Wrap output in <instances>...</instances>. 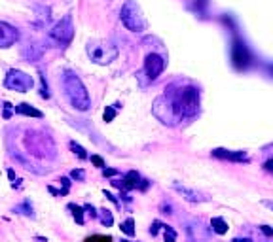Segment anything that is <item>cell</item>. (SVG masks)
<instances>
[{"instance_id":"6da1fadb","label":"cell","mask_w":273,"mask_h":242,"mask_svg":"<svg viewBox=\"0 0 273 242\" xmlns=\"http://www.w3.org/2000/svg\"><path fill=\"white\" fill-rule=\"evenodd\" d=\"M63 86H65V93H67V97H69L72 106H74L76 110L86 112L87 108H89V104H91V100H89V95H87L82 80H80L76 74L67 72V74H65V80H63Z\"/></svg>"},{"instance_id":"7a4b0ae2","label":"cell","mask_w":273,"mask_h":242,"mask_svg":"<svg viewBox=\"0 0 273 242\" xmlns=\"http://www.w3.org/2000/svg\"><path fill=\"white\" fill-rule=\"evenodd\" d=\"M120 19H122L124 27L131 32H143L146 29L143 10L135 0H125V4L122 6V12H120Z\"/></svg>"},{"instance_id":"3957f363","label":"cell","mask_w":273,"mask_h":242,"mask_svg":"<svg viewBox=\"0 0 273 242\" xmlns=\"http://www.w3.org/2000/svg\"><path fill=\"white\" fill-rule=\"evenodd\" d=\"M72 36H74L72 17L71 15H65L59 23H55L51 27V30L46 36V40H48V44H51V47H67L72 42Z\"/></svg>"},{"instance_id":"277c9868","label":"cell","mask_w":273,"mask_h":242,"mask_svg":"<svg viewBox=\"0 0 273 242\" xmlns=\"http://www.w3.org/2000/svg\"><path fill=\"white\" fill-rule=\"evenodd\" d=\"M4 86L14 89V91H19V93H25L32 87V78L21 70H10L4 80Z\"/></svg>"},{"instance_id":"5b68a950","label":"cell","mask_w":273,"mask_h":242,"mask_svg":"<svg viewBox=\"0 0 273 242\" xmlns=\"http://www.w3.org/2000/svg\"><path fill=\"white\" fill-rule=\"evenodd\" d=\"M163 66H165V63H163V59L159 57L158 53H150V55H146L144 70H146V74H148V80H156L159 74L163 72Z\"/></svg>"},{"instance_id":"8992f818","label":"cell","mask_w":273,"mask_h":242,"mask_svg":"<svg viewBox=\"0 0 273 242\" xmlns=\"http://www.w3.org/2000/svg\"><path fill=\"white\" fill-rule=\"evenodd\" d=\"M19 40V30L6 21H0V47H10Z\"/></svg>"},{"instance_id":"52a82bcc","label":"cell","mask_w":273,"mask_h":242,"mask_svg":"<svg viewBox=\"0 0 273 242\" xmlns=\"http://www.w3.org/2000/svg\"><path fill=\"white\" fill-rule=\"evenodd\" d=\"M87 53H89V57L93 59L95 63H99V65H106V63H110V61L116 57V51L106 53L104 47H99V45H95V44H89V45H87Z\"/></svg>"},{"instance_id":"ba28073f","label":"cell","mask_w":273,"mask_h":242,"mask_svg":"<svg viewBox=\"0 0 273 242\" xmlns=\"http://www.w3.org/2000/svg\"><path fill=\"white\" fill-rule=\"evenodd\" d=\"M233 61H235L237 68H245L247 63H248V53H247L245 45L239 40H235V45H233Z\"/></svg>"},{"instance_id":"9c48e42d","label":"cell","mask_w":273,"mask_h":242,"mask_svg":"<svg viewBox=\"0 0 273 242\" xmlns=\"http://www.w3.org/2000/svg\"><path fill=\"white\" fill-rule=\"evenodd\" d=\"M216 157H224V159H233V161H247V157H245V154H230V152H226V150H215L213 152Z\"/></svg>"},{"instance_id":"30bf717a","label":"cell","mask_w":273,"mask_h":242,"mask_svg":"<svg viewBox=\"0 0 273 242\" xmlns=\"http://www.w3.org/2000/svg\"><path fill=\"white\" fill-rule=\"evenodd\" d=\"M15 112H17V114L32 115V117H42V112H38V110L30 108L29 104H19V106H15Z\"/></svg>"},{"instance_id":"8fae6325","label":"cell","mask_w":273,"mask_h":242,"mask_svg":"<svg viewBox=\"0 0 273 242\" xmlns=\"http://www.w3.org/2000/svg\"><path fill=\"white\" fill-rule=\"evenodd\" d=\"M213 229H215L218 235H224V233L228 231V223H226L222 218H215V220H213Z\"/></svg>"},{"instance_id":"7c38bea8","label":"cell","mask_w":273,"mask_h":242,"mask_svg":"<svg viewBox=\"0 0 273 242\" xmlns=\"http://www.w3.org/2000/svg\"><path fill=\"white\" fill-rule=\"evenodd\" d=\"M137 184H139V174L131 171L129 174L125 176V184H124V187H135Z\"/></svg>"},{"instance_id":"4fadbf2b","label":"cell","mask_w":273,"mask_h":242,"mask_svg":"<svg viewBox=\"0 0 273 242\" xmlns=\"http://www.w3.org/2000/svg\"><path fill=\"white\" fill-rule=\"evenodd\" d=\"M174 187H176L180 193H184L188 200H201V197H199V195H196L194 191H190V189H186V187H180V185H174Z\"/></svg>"},{"instance_id":"5bb4252c","label":"cell","mask_w":273,"mask_h":242,"mask_svg":"<svg viewBox=\"0 0 273 242\" xmlns=\"http://www.w3.org/2000/svg\"><path fill=\"white\" fill-rule=\"evenodd\" d=\"M71 148L74 150V154H78V157H82V159H86V150L82 148V146H78L76 142H71Z\"/></svg>"},{"instance_id":"9a60e30c","label":"cell","mask_w":273,"mask_h":242,"mask_svg":"<svg viewBox=\"0 0 273 242\" xmlns=\"http://www.w3.org/2000/svg\"><path fill=\"white\" fill-rule=\"evenodd\" d=\"M86 242H112L110 237H99V235H95V237H89Z\"/></svg>"},{"instance_id":"2e32d148","label":"cell","mask_w":273,"mask_h":242,"mask_svg":"<svg viewBox=\"0 0 273 242\" xmlns=\"http://www.w3.org/2000/svg\"><path fill=\"white\" fill-rule=\"evenodd\" d=\"M124 231H125L127 235H133V220H127V221L124 223Z\"/></svg>"},{"instance_id":"e0dca14e","label":"cell","mask_w":273,"mask_h":242,"mask_svg":"<svg viewBox=\"0 0 273 242\" xmlns=\"http://www.w3.org/2000/svg\"><path fill=\"white\" fill-rule=\"evenodd\" d=\"M112 117H114V110H112V108H108V110L104 112V119H106V121H110Z\"/></svg>"},{"instance_id":"ac0fdd59","label":"cell","mask_w":273,"mask_h":242,"mask_svg":"<svg viewBox=\"0 0 273 242\" xmlns=\"http://www.w3.org/2000/svg\"><path fill=\"white\" fill-rule=\"evenodd\" d=\"M91 161H93V163H95L97 167H104V163H102V159H101V157L93 155V157H91Z\"/></svg>"},{"instance_id":"d6986e66","label":"cell","mask_w":273,"mask_h":242,"mask_svg":"<svg viewBox=\"0 0 273 242\" xmlns=\"http://www.w3.org/2000/svg\"><path fill=\"white\" fill-rule=\"evenodd\" d=\"M72 176H74V178H84V172H82V171H74V172H72Z\"/></svg>"},{"instance_id":"ffe728a7","label":"cell","mask_w":273,"mask_h":242,"mask_svg":"<svg viewBox=\"0 0 273 242\" xmlns=\"http://www.w3.org/2000/svg\"><path fill=\"white\" fill-rule=\"evenodd\" d=\"M262 204H264V206H268V208H272V210H273V200H262Z\"/></svg>"},{"instance_id":"44dd1931","label":"cell","mask_w":273,"mask_h":242,"mask_svg":"<svg viewBox=\"0 0 273 242\" xmlns=\"http://www.w3.org/2000/svg\"><path fill=\"white\" fill-rule=\"evenodd\" d=\"M262 231H264L266 235H273V229H270L268 225H264V227H262Z\"/></svg>"},{"instance_id":"7402d4cb","label":"cell","mask_w":273,"mask_h":242,"mask_svg":"<svg viewBox=\"0 0 273 242\" xmlns=\"http://www.w3.org/2000/svg\"><path fill=\"white\" fill-rule=\"evenodd\" d=\"M266 169H268V171H273V161H268V163H266Z\"/></svg>"},{"instance_id":"603a6c76","label":"cell","mask_w":273,"mask_h":242,"mask_svg":"<svg viewBox=\"0 0 273 242\" xmlns=\"http://www.w3.org/2000/svg\"><path fill=\"white\" fill-rule=\"evenodd\" d=\"M233 242H250V241H248V239H235Z\"/></svg>"}]
</instances>
